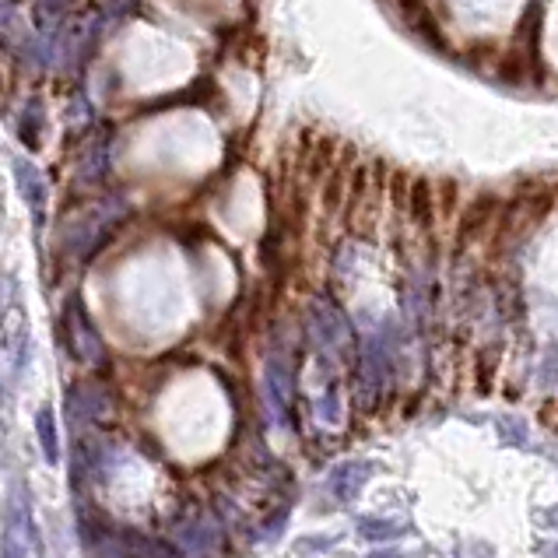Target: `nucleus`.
I'll return each instance as SVG.
<instances>
[{
    "label": "nucleus",
    "instance_id": "nucleus-1",
    "mask_svg": "<svg viewBox=\"0 0 558 558\" xmlns=\"http://www.w3.org/2000/svg\"><path fill=\"white\" fill-rule=\"evenodd\" d=\"M71 344H74V355L78 358H85V362H99V355H102V341H99V334L92 330V323L85 320V313H81L78 306H74V313H71Z\"/></svg>",
    "mask_w": 558,
    "mask_h": 558
},
{
    "label": "nucleus",
    "instance_id": "nucleus-2",
    "mask_svg": "<svg viewBox=\"0 0 558 558\" xmlns=\"http://www.w3.org/2000/svg\"><path fill=\"white\" fill-rule=\"evenodd\" d=\"M365 474H369V467H365V464H344V467H337L334 478H330V492H334L341 502H351L358 492H362Z\"/></svg>",
    "mask_w": 558,
    "mask_h": 558
},
{
    "label": "nucleus",
    "instance_id": "nucleus-3",
    "mask_svg": "<svg viewBox=\"0 0 558 558\" xmlns=\"http://www.w3.org/2000/svg\"><path fill=\"white\" fill-rule=\"evenodd\" d=\"M36 432H39V443H43V453L50 464L60 460V439H57V422H53V411L43 408L36 418Z\"/></svg>",
    "mask_w": 558,
    "mask_h": 558
},
{
    "label": "nucleus",
    "instance_id": "nucleus-4",
    "mask_svg": "<svg viewBox=\"0 0 558 558\" xmlns=\"http://www.w3.org/2000/svg\"><path fill=\"white\" fill-rule=\"evenodd\" d=\"M15 176H18V186H22V197L32 204V208H43V179H39V172L32 169L29 162H18L15 165Z\"/></svg>",
    "mask_w": 558,
    "mask_h": 558
},
{
    "label": "nucleus",
    "instance_id": "nucleus-5",
    "mask_svg": "<svg viewBox=\"0 0 558 558\" xmlns=\"http://www.w3.org/2000/svg\"><path fill=\"white\" fill-rule=\"evenodd\" d=\"M358 530H362L365 537H372V541H380V537H397L401 523H390V520H362V523H358Z\"/></svg>",
    "mask_w": 558,
    "mask_h": 558
},
{
    "label": "nucleus",
    "instance_id": "nucleus-6",
    "mask_svg": "<svg viewBox=\"0 0 558 558\" xmlns=\"http://www.w3.org/2000/svg\"><path fill=\"white\" fill-rule=\"evenodd\" d=\"M0 558H25V548H22V537L11 530L8 534V541H4V555Z\"/></svg>",
    "mask_w": 558,
    "mask_h": 558
},
{
    "label": "nucleus",
    "instance_id": "nucleus-7",
    "mask_svg": "<svg viewBox=\"0 0 558 558\" xmlns=\"http://www.w3.org/2000/svg\"><path fill=\"white\" fill-rule=\"evenodd\" d=\"M372 558H397V555H394V551H376Z\"/></svg>",
    "mask_w": 558,
    "mask_h": 558
}]
</instances>
